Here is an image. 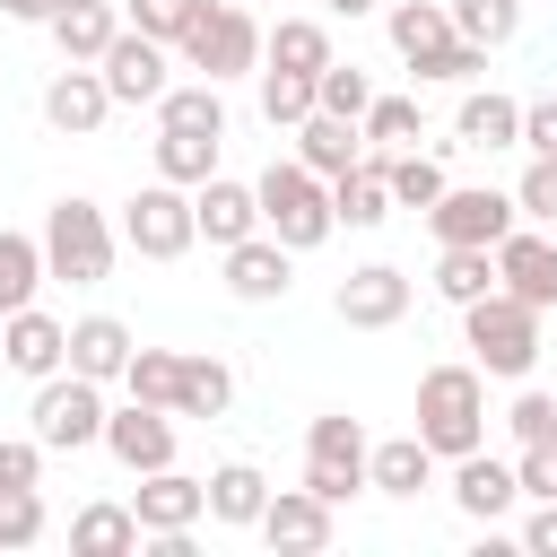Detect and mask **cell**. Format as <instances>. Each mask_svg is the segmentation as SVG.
<instances>
[{"mask_svg": "<svg viewBox=\"0 0 557 557\" xmlns=\"http://www.w3.org/2000/svg\"><path fill=\"white\" fill-rule=\"evenodd\" d=\"M435 461L479 453L487 444V374L479 366H426L418 374V426H409Z\"/></svg>", "mask_w": 557, "mask_h": 557, "instance_id": "cell-1", "label": "cell"}, {"mask_svg": "<svg viewBox=\"0 0 557 557\" xmlns=\"http://www.w3.org/2000/svg\"><path fill=\"white\" fill-rule=\"evenodd\" d=\"M461 348H470V366H479V374L522 383V374L540 366V305H522V296L487 287L479 305H461Z\"/></svg>", "mask_w": 557, "mask_h": 557, "instance_id": "cell-2", "label": "cell"}, {"mask_svg": "<svg viewBox=\"0 0 557 557\" xmlns=\"http://www.w3.org/2000/svg\"><path fill=\"white\" fill-rule=\"evenodd\" d=\"M174 52H183V70H200V78H218V87H226V78H252V70H261V17H252L244 0H191Z\"/></svg>", "mask_w": 557, "mask_h": 557, "instance_id": "cell-3", "label": "cell"}, {"mask_svg": "<svg viewBox=\"0 0 557 557\" xmlns=\"http://www.w3.org/2000/svg\"><path fill=\"white\" fill-rule=\"evenodd\" d=\"M383 26H392V52H400L418 78H435V87H461V78L487 70V52L453 35V9H444V0H392Z\"/></svg>", "mask_w": 557, "mask_h": 557, "instance_id": "cell-4", "label": "cell"}, {"mask_svg": "<svg viewBox=\"0 0 557 557\" xmlns=\"http://www.w3.org/2000/svg\"><path fill=\"white\" fill-rule=\"evenodd\" d=\"M252 200H261V235H278L287 252L331 244V183H322L313 165L270 157V165H261V183H252Z\"/></svg>", "mask_w": 557, "mask_h": 557, "instance_id": "cell-5", "label": "cell"}, {"mask_svg": "<svg viewBox=\"0 0 557 557\" xmlns=\"http://www.w3.org/2000/svg\"><path fill=\"white\" fill-rule=\"evenodd\" d=\"M44 278H70V287H96V278H113V252H122V235L104 226V209L96 200H52L44 209Z\"/></svg>", "mask_w": 557, "mask_h": 557, "instance_id": "cell-6", "label": "cell"}, {"mask_svg": "<svg viewBox=\"0 0 557 557\" xmlns=\"http://www.w3.org/2000/svg\"><path fill=\"white\" fill-rule=\"evenodd\" d=\"M26 418H35L26 435H35L44 453H87V444H104V383H87V374L61 366V374L35 383V409H26Z\"/></svg>", "mask_w": 557, "mask_h": 557, "instance_id": "cell-7", "label": "cell"}, {"mask_svg": "<svg viewBox=\"0 0 557 557\" xmlns=\"http://www.w3.org/2000/svg\"><path fill=\"white\" fill-rule=\"evenodd\" d=\"M122 244L139 252V261H183L191 244H200V226H191V191L183 183H139L131 200H122Z\"/></svg>", "mask_w": 557, "mask_h": 557, "instance_id": "cell-8", "label": "cell"}, {"mask_svg": "<svg viewBox=\"0 0 557 557\" xmlns=\"http://www.w3.org/2000/svg\"><path fill=\"white\" fill-rule=\"evenodd\" d=\"M305 487H313L331 513L366 487V426H357L348 409H322V418L305 426Z\"/></svg>", "mask_w": 557, "mask_h": 557, "instance_id": "cell-9", "label": "cell"}, {"mask_svg": "<svg viewBox=\"0 0 557 557\" xmlns=\"http://www.w3.org/2000/svg\"><path fill=\"white\" fill-rule=\"evenodd\" d=\"M513 218H522V209H513V191H496V183H444L435 209H426L435 244H487V252H496V235H505Z\"/></svg>", "mask_w": 557, "mask_h": 557, "instance_id": "cell-10", "label": "cell"}, {"mask_svg": "<svg viewBox=\"0 0 557 557\" xmlns=\"http://www.w3.org/2000/svg\"><path fill=\"white\" fill-rule=\"evenodd\" d=\"M496 287L522 296V305H540V313H557V235L531 226V218H513L496 235Z\"/></svg>", "mask_w": 557, "mask_h": 557, "instance_id": "cell-11", "label": "cell"}, {"mask_svg": "<svg viewBox=\"0 0 557 557\" xmlns=\"http://www.w3.org/2000/svg\"><path fill=\"white\" fill-rule=\"evenodd\" d=\"M96 70H104V96L113 104H157L174 78H165V44L157 35H139V26H122L104 52H96Z\"/></svg>", "mask_w": 557, "mask_h": 557, "instance_id": "cell-12", "label": "cell"}, {"mask_svg": "<svg viewBox=\"0 0 557 557\" xmlns=\"http://www.w3.org/2000/svg\"><path fill=\"white\" fill-rule=\"evenodd\" d=\"M104 113H113V96H104V70H96V61H61V70L44 78V122H52L61 139H96Z\"/></svg>", "mask_w": 557, "mask_h": 557, "instance_id": "cell-13", "label": "cell"}, {"mask_svg": "<svg viewBox=\"0 0 557 557\" xmlns=\"http://www.w3.org/2000/svg\"><path fill=\"white\" fill-rule=\"evenodd\" d=\"M409 270H392V261H366V270H348L339 278V296H331V313L348 322V331H392L400 313H409Z\"/></svg>", "mask_w": 557, "mask_h": 557, "instance_id": "cell-14", "label": "cell"}, {"mask_svg": "<svg viewBox=\"0 0 557 557\" xmlns=\"http://www.w3.org/2000/svg\"><path fill=\"white\" fill-rule=\"evenodd\" d=\"M0 366H9V374H26V383L61 374V366H70V322H52L44 305L0 313Z\"/></svg>", "mask_w": 557, "mask_h": 557, "instance_id": "cell-15", "label": "cell"}, {"mask_svg": "<svg viewBox=\"0 0 557 557\" xmlns=\"http://www.w3.org/2000/svg\"><path fill=\"white\" fill-rule=\"evenodd\" d=\"M104 453L139 479V470H165L174 461V409H157V400H122V409H104Z\"/></svg>", "mask_w": 557, "mask_h": 557, "instance_id": "cell-16", "label": "cell"}, {"mask_svg": "<svg viewBox=\"0 0 557 557\" xmlns=\"http://www.w3.org/2000/svg\"><path fill=\"white\" fill-rule=\"evenodd\" d=\"M131 513H139V540H157V531H191V522L209 513V487H200V479H183V470L165 461V470H139Z\"/></svg>", "mask_w": 557, "mask_h": 557, "instance_id": "cell-17", "label": "cell"}, {"mask_svg": "<svg viewBox=\"0 0 557 557\" xmlns=\"http://www.w3.org/2000/svg\"><path fill=\"white\" fill-rule=\"evenodd\" d=\"M191 226L226 252V244H244V235H261V200H252V183H235V174H209V183H191Z\"/></svg>", "mask_w": 557, "mask_h": 557, "instance_id": "cell-18", "label": "cell"}, {"mask_svg": "<svg viewBox=\"0 0 557 557\" xmlns=\"http://www.w3.org/2000/svg\"><path fill=\"white\" fill-rule=\"evenodd\" d=\"M252 531H261L270 548H331V531H339V522H331V505L296 479V487H270V505H261V522H252Z\"/></svg>", "mask_w": 557, "mask_h": 557, "instance_id": "cell-19", "label": "cell"}, {"mask_svg": "<svg viewBox=\"0 0 557 557\" xmlns=\"http://www.w3.org/2000/svg\"><path fill=\"white\" fill-rule=\"evenodd\" d=\"M453 505H461L470 522H496V513H513V505H522V487H513V461H496L487 444H479V453H453Z\"/></svg>", "mask_w": 557, "mask_h": 557, "instance_id": "cell-20", "label": "cell"}, {"mask_svg": "<svg viewBox=\"0 0 557 557\" xmlns=\"http://www.w3.org/2000/svg\"><path fill=\"white\" fill-rule=\"evenodd\" d=\"M287 261H296V252H287L278 235H244V244H226V287H235L244 305H278V296L296 287Z\"/></svg>", "mask_w": 557, "mask_h": 557, "instance_id": "cell-21", "label": "cell"}, {"mask_svg": "<svg viewBox=\"0 0 557 557\" xmlns=\"http://www.w3.org/2000/svg\"><path fill=\"white\" fill-rule=\"evenodd\" d=\"M131 322H113V313H87V322H70V374H87V383H122V366H131Z\"/></svg>", "mask_w": 557, "mask_h": 557, "instance_id": "cell-22", "label": "cell"}, {"mask_svg": "<svg viewBox=\"0 0 557 557\" xmlns=\"http://www.w3.org/2000/svg\"><path fill=\"white\" fill-rule=\"evenodd\" d=\"M357 157H366V131H357V122H339V113H322V104L296 122V165H313L322 183H331V174H348Z\"/></svg>", "mask_w": 557, "mask_h": 557, "instance_id": "cell-23", "label": "cell"}, {"mask_svg": "<svg viewBox=\"0 0 557 557\" xmlns=\"http://www.w3.org/2000/svg\"><path fill=\"white\" fill-rule=\"evenodd\" d=\"M392 218V183H383V157L366 148L348 174H331V226H383Z\"/></svg>", "mask_w": 557, "mask_h": 557, "instance_id": "cell-24", "label": "cell"}, {"mask_svg": "<svg viewBox=\"0 0 557 557\" xmlns=\"http://www.w3.org/2000/svg\"><path fill=\"white\" fill-rule=\"evenodd\" d=\"M366 487H383V496H426V487H435V453H426L418 435L366 444Z\"/></svg>", "mask_w": 557, "mask_h": 557, "instance_id": "cell-25", "label": "cell"}, {"mask_svg": "<svg viewBox=\"0 0 557 557\" xmlns=\"http://www.w3.org/2000/svg\"><path fill=\"white\" fill-rule=\"evenodd\" d=\"M200 487H209V522H226V531H252L261 505H270V479H261L252 461H218Z\"/></svg>", "mask_w": 557, "mask_h": 557, "instance_id": "cell-26", "label": "cell"}, {"mask_svg": "<svg viewBox=\"0 0 557 557\" xmlns=\"http://www.w3.org/2000/svg\"><path fill=\"white\" fill-rule=\"evenodd\" d=\"M44 26H52V44H61V61H96V52L122 35V9H113V0H61Z\"/></svg>", "mask_w": 557, "mask_h": 557, "instance_id": "cell-27", "label": "cell"}, {"mask_svg": "<svg viewBox=\"0 0 557 557\" xmlns=\"http://www.w3.org/2000/svg\"><path fill=\"white\" fill-rule=\"evenodd\" d=\"M513 139H522V104H513V96H496V87L461 96V113H453V148H513Z\"/></svg>", "mask_w": 557, "mask_h": 557, "instance_id": "cell-28", "label": "cell"}, {"mask_svg": "<svg viewBox=\"0 0 557 557\" xmlns=\"http://www.w3.org/2000/svg\"><path fill=\"white\" fill-rule=\"evenodd\" d=\"M261 61H278V70H322V61H339L331 52V26L322 17H278V26H261Z\"/></svg>", "mask_w": 557, "mask_h": 557, "instance_id": "cell-29", "label": "cell"}, {"mask_svg": "<svg viewBox=\"0 0 557 557\" xmlns=\"http://www.w3.org/2000/svg\"><path fill=\"white\" fill-rule=\"evenodd\" d=\"M226 409H235V366L226 357H183L174 418H226Z\"/></svg>", "mask_w": 557, "mask_h": 557, "instance_id": "cell-30", "label": "cell"}, {"mask_svg": "<svg viewBox=\"0 0 557 557\" xmlns=\"http://www.w3.org/2000/svg\"><path fill=\"white\" fill-rule=\"evenodd\" d=\"M70 548L78 557H131L139 548V513L131 505H78L70 513Z\"/></svg>", "mask_w": 557, "mask_h": 557, "instance_id": "cell-31", "label": "cell"}, {"mask_svg": "<svg viewBox=\"0 0 557 557\" xmlns=\"http://www.w3.org/2000/svg\"><path fill=\"white\" fill-rule=\"evenodd\" d=\"M157 131H209V139H226V96H218V78L165 87V96H157Z\"/></svg>", "mask_w": 557, "mask_h": 557, "instance_id": "cell-32", "label": "cell"}, {"mask_svg": "<svg viewBox=\"0 0 557 557\" xmlns=\"http://www.w3.org/2000/svg\"><path fill=\"white\" fill-rule=\"evenodd\" d=\"M383 157V183H392V209H435V191H444V165L435 157H418V148H374Z\"/></svg>", "mask_w": 557, "mask_h": 557, "instance_id": "cell-33", "label": "cell"}, {"mask_svg": "<svg viewBox=\"0 0 557 557\" xmlns=\"http://www.w3.org/2000/svg\"><path fill=\"white\" fill-rule=\"evenodd\" d=\"M496 287V252L487 244H444V261H435V296L444 305H479Z\"/></svg>", "mask_w": 557, "mask_h": 557, "instance_id": "cell-34", "label": "cell"}, {"mask_svg": "<svg viewBox=\"0 0 557 557\" xmlns=\"http://www.w3.org/2000/svg\"><path fill=\"white\" fill-rule=\"evenodd\" d=\"M218 148H226V139H209V131H157V174L191 191V183L218 174Z\"/></svg>", "mask_w": 557, "mask_h": 557, "instance_id": "cell-35", "label": "cell"}, {"mask_svg": "<svg viewBox=\"0 0 557 557\" xmlns=\"http://www.w3.org/2000/svg\"><path fill=\"white\" fill-rule=\"evenodd\" d=\"M444 9H453V35L479 44V52H496V44L522 35V0H444Z\"/></svg>", "mask_w": 557, "mask_h": 557, "instance_id": "cell-36", "label": "cell"}, {"mask_svg": "<svg viewBox=\"0 0 557 557\" xmlns=\"http://www.w3.org/2000/svg\"><path fill=\"white\" fill-rule=\"evenodd\" d=\"M35 287H44V244L17 235V226H0V313L35 305Z\"/></svg>", "mask_w": 557, "mask_h": 557, "instance_id": "cell-37", "label": "cell"}, {"mask_svg": "<svg viewBox=\"0 0 557 557\" xmlns=\"http://www.w3.org/2000/svg\"><path fill=\"white\" fill-rule=\"evenodd\" d=\"M252 78H261V122H270V131H296V122L313 113V78H305V70H278V61H261Z\"/></svg>", "mask_w": 557, "mask_h": 557, "instance_id": "cell-38", "label": "cell"}, {"mask_svg": "<svg viewBox=\"0 0 557 557\" xmlns=\"http://www.w3.org/2000/svg\"><path fill=\"white\" fill-rule=\"evenodd\" d=\"M174 383H183V348H131V366H122V392L131 400L174 409Z\"/></svg>", "mask_w": 557, "mask_h": 557, "instance_id": "cell-39", "label": "cell"}, {"mask_svg": "<svg viewBox=\"0 0 557 557\" xmlns=\"http://www.w3.org/2000/svg\"><path fill=\"white\" fill-rule=\"evenodd\" d=\"M313 104L339 113V122H357V113L374 104V78H366L357 61H322V70H313Z\"/></svg>", "mask_w": 557, "mask_h": 557, "instance_id": "cell-40", "label": "cell"}, {"mask_svg": "<svg viewBox=\"0 0 557 557\" xmlns=\"http://www.w3.org/2000/svg\"><path fill=\"white\" fill-rule=\"evenodd\" d=\"M357 131H366V148H418V96H374L357 113Z\"/></svg>", "mask_w": 557, "mask_h": 557, "instance_id": "cell-41", "label": "cell"}, {"mask_svg": "<svg viewBox=\"0 0 557 557\" xmlns=\"http://www.w3.org/2000/svg\"><path fill=\"white\" fill-rule=\"evenodd\" d=\"M44 487H0V548H35L44 540Z\"/></svg>", "mask_w": 557, "mask_h": 557, "instance_id": "cell-42", "label": "cell"}, {"mask_svg": "<svg viewBox=\"0 0 557 557\" xmlns=\"http://www.w3.org/2000/svg\"><path fill=\"white\" fill-rule=\"evenodd\" d=\"M513 209H522L531 226H557V157H531V165H522V183H513Z\"/></svg>", "mask_w": 557, "mask_h": 557, "instance_id": "cell-43", "label": "cell"}, {"mask_svg": "<svg viewBox=\"0 0 557 557\" xmlns=\"http://www.w3.org/2000/svg\"><path fill=\"white\" fill-rule=\"evenodd\" d=\"M505 426H513V444H557V400L548 392H513Z\"/></svg>", "mask_w": 557, "mask_h": 557, "instance_id": "cell-44", "label": "cell"}, {"mask_svg": "<svg viewBox=\"0 0 557 557\" xmlns=\"http://www.w3.org/2000/svg\"><path fill=\"white\" fill-rule=\"evenodd\" d=\"M183 17H191V0H122V26H139V35H157V44H174Z\"/></svg>", "mask_w": 557, "mask_h": 557, "instance_id": "cell-45", "label": "cell"}, {"mask_svg": "<svg viewBox=\"0 0 557 557\" xmlns=\"http://www.w3.org/2000/svg\"><path fill=\"white\" fill-rule=\"evenodd\" d=\"M0 487H44V444L35 435H0Z\"/></svg>", "mask_w": 557, "mask_h": 557, "instance_id": "cell-46", "label": "cell"}, {"mask_svg": "<svg viewBox=\"0 0 557 557\" xmlns=\"http://www.w3.org/2000/svg\"><path fill=\"white\" fill-rule=\"evenodd\" d=\"M513 487L548 505V496H557V444H522V453H513Z\"/></svg>", "mask_w": 557, "mask_h": 557, "instance_id": "cell-47", "label": "cell"}, {"mask_svg": "<svg viewBox=\"0 0 557 557\" xmlns=\"http://www.w3.org/2000/svg\"><path fill=\"white\" fill-rule=\"evenodd\" d=\"M513 148H531V157H557V87L522 104V139H513Z\"/></svg>", "mask_w": 557, "mask_h": 557, "instance_id": "cell-48", "label": "cell"}, {"mask_svg": "<svg viewBox=\"0 0 557 557\" xmlns=\"http://www.w3.org/2000/svg\"><path fill=\"white\" fill-rule=\"evenodd\" d=\"M522 548H531V557H557V496H548V505L522 522Z\"/></svg>", "mask_w": 557, "mask_h": 557, "instance_id": "cell-49", "label": "cell"}, {"mask_svg": "<svg viewBox=\"0 0 557 557\" xmlns=\"http://www.w3.org/2000/svg\"><path fill=\"white\" fill-rule=\"evenodd\" d=\"M61 0H0V17H17V26H44Z\"/></svg>", "mask_w": 557, "mask_h": 557, "instance_id": "cell-50", "label": "cell"}, {"mask_svg": "<svg viewBox=\"0 0 557 557\" xmlns=\"http://www.w3.org/2000/svg\"><path fill=\"white\" fill-rule=\"evenodd\" d=\"M322 9H331V17H366L374 0H322Z\"/></svg>", "mask_w": 557, "mask_h": 557, "instance_id": "cell-51", "label": "cell"}]
</instances>
